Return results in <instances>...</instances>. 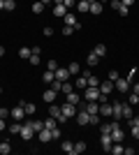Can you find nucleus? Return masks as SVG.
Listing matches in <instances>:
<instances>
[{"mask_svg":"<svg viewBox=\"0 0 139 155\" xmlns=\"http://www.w3.org/2000/svg\"><path fill=\"white\" fill-rule=\"evenodd\" d=\"M77 111H79V107H77V104L65 102L63 107H60V118H58V123H67L70 118H77Z\"/></svg>","mask_w":139,"mask_h":155,"instance_id":"nucleus-1","label":"nucleus"},{"mask_svg":"<svg viewBox=\"0 0 139 155\" xmlns=\"http://www.w3.org/2000/svg\"><path fill=\"white\" fill-rule=\"evenodd\" d=\"M98 97H100L98 86H86V88H84V100H86V102H98Z\"/></svg>","mask_w":139,"mask_h":155,"instance_id":"nucleus-2","label":"nucleus"},{"mask_svg":"<svg viewBox=\"0 0 139 155\" xmlns=\"http://www.w3.org/2000/svg\"><path fill=\"white\" fill-rule=\"evenodd\" d=\"M114 88H116L118 93H127L130 91V79L127 77H118L116 81H114Z\"/></svg>","mask_w":139,"mask_h":155,"instance_id":"nucleus-3","label":"nucleus"},{"mask_svg":"<svg viewBox=\"0 0 139 155\" xmlns=\"http://www.w3.org/2000/svg\"><path fill=\"white\" fill-rule=\"evenodd\" d=\"M35 134V130H33V120H28V123H23V127H21V139L23 141H30Z\"/></svg>","mask_w":139,"mask_h":155,"instance_id":"nucleus-4","label":"nucleus"},{"mask_svg":"<svg viewBox=\"0 0 139 155\" xmlns=\"http://www.w3.org/2000/svg\"><path fill=\"white\" fill-rule=\"evenodd\" d=\"M9 116H12V120H23L26 118V109H23V104H16L14 109H9Z\"/></svg>","mask_w":139,"mask_h":155,"instance_id":"nucleus-5","label":"nucleus"},{"mask_svg":"<svg viewBox=\"0 0 139 155\" xmlns=\"http://www.w3.org/2000/svg\"><path fill=\"white\" fill-rule=\"evenodd\" d=\"M98 114H100L102 118H111V116H114V107H111L109 102H102V104H100V111H98Z\"/></svg>","mask_w":139,"mask_h":155,"instance_id":"nucleus-6","label":"nucleus"},{"mask_svg":"<svg viewBox=\"0 0 139 155\" xmlns=\"http://www.w3.org/2000/svg\"><path fill=\"white\" fill-rule=\"evenodd\" d=\"M77 123L79 125H91V114L86 109H79L77 111Z\"/></svg>","mask_w":139,"mask_h":155,"instance_id":"nucleus-7","label":"nucleus"},{"mask_svg":"<svg viewBox=\"0 0 139 155\" xmlns=\"http://www.w3.org/2000/svg\"><path fill=\"white\" fill-rule=\"evenodd\" d=\"M116 88H114V81H109V79H104V81H100V93L102 95H109V93H114Z\"/></svg>","mask_w":139,"mask_h":155,"instance_id":"nucleus-8","label":"nucleus"},{"mask_svg":"<svg viewBox=\"0 0 139 155\" xmlns=\"http://www.w3.org/2000/svg\"><path fill=\"white\" fill-rule=\"evenodd\" d=\"M56 95H58V93L53 91V88H49V91L42 93V100H44L46 104H53V102H56Z\"/></svg>","mask_w":139,"mask_h":155,"instance_id":"nucleus-9","label":"nucleus"},{"mask_svg":"<svg viewBox=\"0 0 139 155\" xmlns=\"http://www.w3.org/2000/svg\"><path fill=\"white\" fill-rule=\"evenodd\" d=\"M88 12H91L93 16L102 14V0H91V9H88Z\"/></svg>","mask_w":139,"mask_h":155,"instance_id":"nucleus-10","label":"nucleus"},{"mask_svg":"<svg viewBox=\"0 0 139 155\" xmlns=\"http://www.w3.org/2000/svg\"><path fill=\"white\" fill-rule=\"evenodd\" d=\"M111 107H114V120H121V118H123V102H114L111 104Z\"/></svg>","mask_w":139,"mask_h":155,"instance_id":"nucleus-11","label":"nucleus"},{"mask_svg":"<svg viewBox=\"0 0 139 155\" xmlns=\"http://www.w3.org/2000/svg\"><path fill=\"white\" fill-rule=\"evenodd\" d=\"M56 79H58V81H67V79H70V70H67V67H58V70H56Z\"/></svg>","mask_w":139,"mask_h":155,"instance_id":"nucleus-12","label":"nucleus"},{"mask_svg":"<svg viewBox=\"0 0 139 155\" xmlns=\"http://www.w3.org/2000/svg\"><path fill=\"white\" fill-rule=\"evenodd\" d=\"M100 141H102V148H104L107 153H109V148L114 146V139H111V134H102V139H100Z\"/></svg>","mask_w":139,"mask_h":155,"instance_id":"nucleus-13","label":"nucleus"},{"mask_svg":"<svg viewBox=\"0 0 139 155\" xmlns=\"http://www.w3.org/2000/svg\"><path fill=\"white\" fill-rule=\"evenodd\" d=\"M21 127H23V123H21V120H14V123L7 127V132H9V134H21Z\"/></svg>","mask_w":139,"mask_h":155,"instance_id":"nucleus-14","label":"nucleus"},{"mask_svg":"<svg viewBox=\"0 0 139 155\" xmlns=\"http://www.w3.org/2000/svg\"><path fill=\"white\" fill-rule=\"evenodd\" d=\"M37 137H40V141H42V143H46V141H51V130H46V127H42L40 132H37Z\"/></svg>","mask_w":139,"mask_h":155,"instance_id":"nucleus-15","label":"nucleus"},{"mask_svg":"<svg viewBox=\"0 0 139 155\" xmlns=\"http://www.w3.org/2000/svg\"><path fill=\"white\" fill-rule=\"evenodd\" d=\"M65 97H67V102H70V104H77V107L81 104V95H79V93H74V91H72V93H67Z\"/></svg>","mask_w":139,"mask_h":155,"instance_id":"nucleus-16","label":"nucleus"},{"mask_svg":"<svg viewBox=\"0 0 139 155\" xmlns=\"http://www.w3.org/2000/svg\"><path fill=\"white\" fill-rule=\"evenodd\" d=\"M123 150H125L123 143H121V141H114V146L109 148V153H111V155H123Z\"/></svg>","mask_w":139,"mask_h":155,"instance_id":"nucleus-17","label":"nucleus"},{"mask_svg":"<svg viewBox=\"0 0 139 155\" xmlns=\"http://www.w3.org/2000/svg\"><path fill=\"white\" fill-rule=\"evenodd\" d=\"M77 9H79L81 14H86L88 9H91V0H77Z\"/></svg>","mask_w":139,"mask_h":155,"instance_id":"nucleus-18","label":"nucleus"},{"mask_svg":"<svg viewBox=\"0 0 139 155\" xmlns=\"http://www.w3.org/2000/svg\"><path fill=\"white\" fill-rule=\"evenodd\" d=\"M67 14V7L65 5H53V16H58V19H63Z\"/></svg>","mask_w":139,"mask_h":155,"instance_id":"nucleus-19","label":"nucleus"},{"mask_svg":"<svg viewBox=\"0 0 139 155\" xmlns=\"http://www.w3.org/2000/svg\"><path fill=\"white\" fill-rule=\"evenodd\" d=\"M86 63H88V67H95V65L100 63V56H95V51H91L86 56Z\"/></svg>","mask_w":139,"mask_h":155,"instance_id":"nucleus-20","label":"nucleus"},{"mask_svg":"<svg viewBox=\"0 0 139 155\" xmlns=\"http://www.w3.org/2000/svg\"><path fill=\"white\" fill-rule=\"evenodd\" d=\"M88 86V79L84 77V74H79V79H77V81H74V88H79V91H84V88H86Z\"/></svg>","mask_w":139,"mask_h":155,"instance_id":"nucleus-21","label":"nucleus"},{"mask_svg":"<svg viewBox=\"0 0 139 155\" xmlns=\"http://www.w3.org/2000/svg\"><path fill=\"white\" fill-rule=\"evenodd\" d=\"M23 104V109H26V116H33L35 111H37V107H35V102H21Z\"/></svg>","mask_w":139,"mask_h":155,"instance_id":"nucleus-22","label":"nucleus"},{"mask_svg":"<svg viewBox=\"0 0 139 155\" xmlns=\"http://www.w3.org/2000/svg\"><path fill=\"white\" fill-rule=\"evenodd\" d=\"M60 148H63V153L74 155V143H72V141H63V143H60Z\"/></svg>","mask_w":139,"mask_h":155,"instance_id":"nucleus-23","label":"nucleus"},{"mask_svg":"<svg viewBox=\"0 0 139 155\" xmlns=\"http://www.w3.org/2000/svg\"><path fill=\"white\" fill-rule=\"evenodd\" d=\"M12 153V143L9 141H0V155H9Z\"/></svg>","mask_w":139,"mask_h":155,"instance_id":"nucleus-24","label":"nucleus"},{"mask_svg":"<svg viewBox=\"0 0 139 155\" xmlns=\"http://www.w3.org/2000/svg\"><path fill=\"white\" fill-rule=\"evenodd\" d=\"M53 79H56V72H51V70H46L44 74H42V81H44V84H51Z\"/></svg>","mask_w":139,"mask_h":155,"instance_id":"nucleus-25","label":"nucleus"},{"mask_svg":"<svg viewBox=\"0 0 139 155\" xmlns=\"http://www.w3.org/2000/svg\"><path fill=\"white\" fill-rule=\"evenodd\" d=\"M123 118H125V120H127V118H132V104H130V102H123Z\"/></svg>","mask_w":139,"mask_h":155,"instance_id":"nucleus-26","label":"nucleus"},{"mask_svg":"<svg viewBox=\"0 0 139 155\" xmlns=\"http://www.w3.org/2000/svg\"><path fill=\"white\" fill-rule=\"evenodd\" d=\"M30 56H33V51H30V49H28V46H21V49H19V58L28 60V58H30Z\"/></svg>","mask_w":139,"mask_h":155,"instance_id":"nucleus-27","label":"nucleus"},{"mask_svg":"<svg viewBox=\"0 0 139 155\" xmlns=\"http://www.w3.org/2000/svg\"><path fill=\"white\" fill-rule=\"evenodd\" d=\"M49 116H53L56 120L60 118V107H56V104H49Z\"/></svg>","mask_w":139,"mask_h":155,"instance_id":"nucleus-28","label":"nucleus"},{"mask_svg":"<svg viewBox=\"0 0 139 155\" xmlns=\"http://www.w3.org/2000/svg\"><path fill=\"white\" fill-rule=\"evenodd\" d=\"M111 139H114V141H121V143H123V130H121V125L111 132Z\"/></svg>","mask_w":139,"mask_h":155,"instance_id":"nucleus-29","label":"nucleus"},{"mask_svg":"<svg viewBox=\"0 0 139 155\" xmlns=\"http://www.w3.org/2000/svg\"><path fill=\"white\" fill-rule=\"evenodd\" d=\"M93 51H95V56H100V58H102V56H107V44H95V49H93Z\"/></svg>","mask_w":139,"mask_h":155,"instance_id":"nucleus-30","label":"nucleus"},{"mask_svg":"<svg viewBox=\"0 0 139 155\" xmlns=\"http://www.w3.org/2000/svg\"><path fill=\"white\" fill-rule=\"evenodd\" d=\"M88 146H86V141H77L74 143V155H79V153H84Z\"/></svg>","mask_w":139,"mask_h":155,"instance_id":"nucleus-31","label":"nucleus"},{"mask_svg":"<svg viewBox=\"0 0 139 155\" xmlns=\"http://www.w3.org/2000/svg\"><path fill=\"white\" fill-rule=\"evenodd\" d=\"M67 70H70V74H81V65L79 63H70Z\"/></svg>","mask_w":139,"mask_h":155,"instance_id":"nucleus-32","label":"nucleus"},{"mask_svg":"<svg viewBox=\"0 0 139 155\" xmlns=\"http://www.w3.org/2000/svg\"><path fill=\"white\" fill-rule=\"evenodd\" d=\"M56 125H58V120H56V118H53V116H49V118H46V120H44V127H46V130L56 127Z\"/></svg>","mask_w":139,"mask_h":155,"instance_id":"nucleus-33","label":"nucleus"},{"mask_svg":"<svg viewBox=\"0 0 139 155\" xmlns=\"http://www.w3.org/2000/svg\"><path fill=\"white\" fill-rule=\"evenodd\" d=\"M42 12H44V5H42L40 0H35L33 2V14H42Z\"/></svg>","mask_w":139,"mask_h":155,"instance_id":"nucleus-34","label":"nucleus"},{"mask_svg":"<svg viewBox=\"0 0 139 155\" xmlns=\"http://www.w3.org/2000/svg\"><path fill=\"white\" fill-rule=\"evenodd\" d=\"M116 12H118L121 16H123V19H125L127 14H130V7H125V5H123V2H121V7H118V9H116Z\"/></svg>","mask_w":139,"mask_h":155,"instance_id":"nucleus-35","label":"nucleus"},{"mask_svg":"<svg viewBox=\"0 0 139 155\" xmlns=\"http://www.w3.org/2000/svg\"><path fill=\"white\" fill-rule=\"evenodd\" d=\"M14 7H16L14 0H5V7H2V9H5V12H14Z\"/></svg>","mask_w":139,"mask_h":155,"instance_id":"nucleus-36","label":"nucleus"},{"mask_svg":"<svg viewBox=\"0 0 139 155\" xmlns=\"http://www.w3.org/2000/svg\"><path fill=\"white\" fill-rule=\"evenodd\" d=\"M86 79H88V86H98V88H100V79H98V77H93V74H88Z\"/></svg>","mask_w":139,"mask_h":155,"instance_id":"nucleus-37","label":"nucleus"},{"mask_svg":"<svg viewBox=\"0 0 139 155\" xmlns=\"http://www.w3.org/2000/svg\"><path fill=\"white\" fill-rule=\"evenodd\" d=\"M63 5L67 7V12H72L74 7H77V0H63Z\"/></svg>","mask_w":139,"mask_h":155,"instance_id":"nucleus-38","label":"nucleus"},{"mask_svg":"<svg viewBox=\"0 0 139 155\" xmlns=\"http://www.w3.org/2000/svg\"><path fill=\"white\" fill-rule=\"evenodd\" d=\"M46 70L56 72V70H58V63H56V60H53V58H49V63H46Z\"/></svg>","mask_w":139,"mask_h":155,"instance_id":"nucleus-39","label":"nucleus"},{"mask_svg":"<svg viewBox=\"0 0 139 155\" xmlns=\"http://www.w3.org/2000/svg\"><path fill=\"white\" fill-rule=\"evenodd\" d=\"M127 102L132 104V107H134V104H139V95H137V93H130V97H127Z\"/></svg>","mask_w":139,"mask_h":155,"instance_id":"nucleus-40","label":"nucleus"},{"mask_svg":"<svg viewBox=\"0 0 139 155\" xmlns=\"http://www.w3.org/2000/svg\"><path fill=\"white\" fill-rule=\"evenodd\" d=\"M51 88H53L56 93H58L60 88H63V81H58V79H53V81H51Z\"/></svg>","mask_w":139,"mask_h":155,"instance_id":"nucleus-41","label":"nucleus"},{"mask_svg":"<svg viewBox=\"0 0 139 155\" xmlns=\"http://www.w3.org/2000/svg\"><path fill=\"white\" fill-rule=\"evenodd\" d=\"M42 127H44V120H33V130L35 132H40Z\"/></svg>","mask_w":139,"mask_h":155,"instance_id":"nucleus-42","label":"nucleus"},{"mask_svg":"<svg viewBox=\"0 0 139 155\" xmlns=\"http://www.w3.org/2000/svg\"><path fill=\"white\" fill-rule=\"evenodd\" d=\"M102 120H100V114H91V125H100Z\"/></svg>","mask_w":139,"mask_h":155,"instance_id":"nucleus-43","label":"nucleus"},{"mask_svg":"<svg viewBox=\"0 0 139 155\" xmlns=\"http://www.w3.org/2000/svg\"><path fill=\"white\" fill-rule=\"evenodd\" d=\"M121 77V74H118V72H116V70H111V72H109V74H107V79H109V81H116V79H118Z\"/></svg>","mask_w":139,"mask_h":155,"instance_id":"nucleus-44","label":"nucleus"},{"mask_svg":"<svg viewBox=\"0 0 139 155\" xmlns=\"http://www.w3.org/2000/svg\"><path fill=\"white\" fill-rule=\"evenodd\" d=\"M51 139H60V130H58V125H56V127H51Z\"/></svg>","mask_w":139,"mask_h":155,"instance_id":"nucleus-45","label":"nucleus"},{"mask_svg":"<svg viewBox=\"0 0 139 155\" xmlns=\"http://www.w3.org/2000/svg\"><path fill=\"white\" fill-rule=\"evenodd\" d=\"M72 32H74V28H72V26H65V28H63V35H65V37H70Z\"/></svg>","mask_w":139,"mask_h":155,"instance_id":"nucleus-46","label":"nucleus"},{"mask_svg":"<svg viewBox=\"0 0 139 155\" xmlns=\"http://www.w3.org/2000/svg\"><path fill=\"white\" fill-rule=\"evenodd\" d=\"M0 118H9V109H5V107H0Z\"/></svg>","mask_w":139,"mask_h":155,"instance_id":"nucleus-47","label":"nucleus"},{"mask_svg":"<svg viewBox=\"0 0 139 155\" xmlns=\"http://www.w3.org/2000/svg\"><path fill=\"white\" fill-rule=\"evenodd\" d=\"M42 32H44L46 37H51V35H53V28H51V26H46V28H44V30H42Z\"/></svg>","mask_w":139,"mask_h":155,"instance_id":"nucleus-48","label":"nucleus"},{"mask_svg":"<svg viewBox=\"0 0 139 155\" xmlns=\"http://www.w3.org/2000/svg\"><path fill=\"white\" fill-rule=\"evenodd\" d=\"M28 60H30V65H40V56H30Z\"/></svg>","mask_w":139,"mask_h":155,"instance_id":"nucleus-49","label":"nucleus"},{"mask_svg":"<svg viewBox=\"0 0 139 155\" xmlns=\"http://www.w3.org/2000/svg\"><path fill=\"white\" fill-rule=\"evenodd\" d=\"M132 137H134V139H139V125H132Z\"/></svg>","mask_w":139,"mask_h":155,"instance_id":"nucleus-50","label":"nucleus"},{"mask_svg":"<svg viewBox=\"0 0 139 155\" xmlns=\"http://www.w3.org/2000/svg\"><path fill=\"white\" fill-rule=\"evenodd\" d=\"M30 51H33V56H40V53H42V49H40V46H33Z\"/></svg>","mask_w":139,"mask_h":155,"instance_id":"nucleus-51","label":"nucleus"},{"mask_svg":"<svg viewBox=\"0 0 139 155\" xmlns=\"http://www.w3.org/2000/svg\"><path fill=\"white\" fill-rule=\"evenodd\" d=\"M121 7V0H111V9H118Z\"/></svg>","mask_w":139,"mask_h":155,"instance_id":"nucleus-52","label":"nucleus"},{"mask_svg":"<svg viewBox=\"0 0 139 155\" xmlns=\"http://www.w3.org/2000/svg\"><path fill=\"white\" fill-rule=\"evenodd\" d=\"M121 2H123L125 7H132V5H134V0H121Z\"/></svg>","mask_w":139,"mask_h":155,"instance_id":"nucleus-53","label":"nucleus"},{"mask_svg":"<svg viewBox=\"0 0 139 155\" xmlns=\"http://www.w3.org/2000/svg\"><path fill=\"white\" fill-rule=\"evenodd\" d=\"M132 93H137V95H139V81H137V84L132 86Z\"/></svg>","mask_w":139,"mask_h":155,"instance_id":"nucleus-54","label":"nucleus"},{"mask_svg":"<svg viewBox=\"0 0 139 155\" xmlns=\"http://www.w3.org/2000/svg\"><path fill=\"white\" fill-rule=\"evenodd\" d=\"M40 2H42L44 7H46V5H53V0H40Z\"/></svg>","mask_w":139,"mask_h":155,"instance_id":"nucleus-55","label":"nucleus"},{"mask_svg":"<svg viewBox=\"0 0 139 155\" xmlns=\"http://www.w3.org/2000/svg\"><path fill=\"white\" fill-rule=\"evenodd\" d=\"M2 56H5V46L0 44V58H2Z\"/></svg>","mask_w":139,"mask_h":155,"instance_id":"nucleus-56","label":"nucleus"},{"mask_svg":"<svg viewBox=\"0 0 139 155\" xmlns=\"http://www.w3.org/2000/svg\"><path fill=\"white\" fill-rule=\"evenodd\" d=\"M2 7H5V0H0V9H2Z\"/></svg>","mask_w":139,"mask_h":155,"instance_id":"nucleus-57","label":"nucleus"},{"mask_svg":"<svg viewBox=\"0 0 139 155\" xmlns=\"http://www.w3.org/2000/svg\"><path fill=\"white\" fill-rule=\"evenodd\" d=\"M0 95H2V86H0Z\"/></svg>","mask_w":139,"mask_h":155,"instance_id":"nucleus-58","label":"nucleus"}]
</instances>
